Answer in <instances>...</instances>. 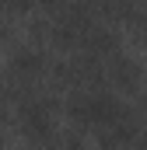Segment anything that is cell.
Returning a JSON list of instances; mask_svg holds the SVG:
<instances>
[{"instance_id": "2", "label": "cell", "mask_w": 147, "mask_h": 150, "mask_svg": "<svg viewBox=\"0 0 147 150\" xmlns=\"http://www.w3.org/2000/svg\"><path fill=\"white\" fill-rule=\"evenodd\" d=\"M39 4H46V7H49V11H53V7H60V4H63V0H39Z\"/></svg>"}, {"instance_id": "1", "label": "cell", "mask_w": 147, "mask_h": 150, "mask_svg": "<svg viewBox=\"0 0 147 150\" xmlns=\"http://www.w3.org/2000/svg\"><path fill=\"white\" fill-rule=\"evenodd\" d=\"M130 112L109 87H77L70 98H67V115L70 122H77L81 129H91V133H102L109 129L112 122H119L123 115Z\"/></svg>"}]
</instances>
